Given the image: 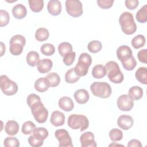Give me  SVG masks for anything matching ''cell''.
Listing matches in <instances>:
<instances>
[{
    "mask_svg": "<svg viewBox=\"0 0 147 147\" xmlns=\"http://www.w3.org/2000/svg\"><path fill=\"white\" fill-rule=\"evenodd\" d=\"M119 23L122 32L127 35L134 33L137 30V25L133 14L128 11L123 12L119 18Z\"/></svg>",
    "mask_w": 147,
    "mask_h": 147,
    "instance_id": "6da1fadb",
    "label": "cell"
},
{
    "mask_svg": "<svg viewBox=\"0 0 147 147\" xmlns=\"http://www.w3.org/2000/svg\"><path fill=\"white\" fill-rule=\"evenodd\" d=\"M105 67L108 78L110 82L115 84L122 83L123 80V75L117 63L114 61H110L106 64Z\"/></svg>",
    "mask_w": 147,
    "mask_h": 147,
    "instance_id": "7a4b0ae2",
    "label": "cell"
},
{
    "mask_svg": "<svg viewBox=\"0 0 147 147\" xmlns=\"http://www.w3.org/2000/svg\"><path fill=\"white\" fill-rule=\"evenodd\" d=\"M91 63L92 58L88 53H81L79 56L78 61L74 68L75 74L79 77L86 75Z\"/></svg>",
    "mask_w": 147,
    "mask_h": 147,
    "instance_id": "3957f363",
    "label": "cell"
},
{
    "mask_svg": "<svg viewBox=\"0 0 147 147\" xmlns=\"http://www.w3.org/2000/svg\"><path fill=\"white\" fill-rule=\"evenodd\" d=\"M67 123L70 128L74 130L80 129V131L86 130L89 126L88 118L85 115L81 114H72L69 115Z\"/></svg>",
    "mask_w": 147,
    "mask_h": 147,
    "instance_id": "277c9868",
    "label": "cell"
},
{
    "mask_svg": "<svg viewBox=\"0 0 147 147\" xmlns=\"http://www.w3.org/2000/svg\"><path fill=\"white\" fill-rule=\"evenodd\" d=\"M90 90L95 96L100 98H107L111 94V88L106 82H95L90 86Z\"/></svg>",
    "mask_w": 147,
    "mask_h": 147,
    "instance_id": "5b68a950",
    "label": "cell"
},
{
    "mask_svg": "<svg viewBox=\"0 0 147 147\" xmlns=\"http://www.w3.org/2000/svg\"><path fill=\"white\" fill-rule=\"evenodd\" d=\"M26 43L25 38L21 34L13 36L10 40L9 51L14 56L20 55L23 51L24 47Z\"/></svg>",
    "mask_w": 147,
    "mask_h": 147,
    "instance_id": "8992f818",
    "label": "cell"
},
{
    "mask_svg": "<svg viewBox=\"0 0 147 147\" xmlns=\"http://www.w3.org/2000/svg\"><path fill=\"white\" fill-rule=\"evenodd\" d=\"M0 87L2 92L8 96L14 95L18 90L17 83L5 75H1L0 77Z\"/></svg>",
    "mask_w": 147,
    "mask_h": 147,
    "instance_id": "52a82bcc",
    "label": "cell"
},
{
    "mask_svg": "<svg viewBox=\"0 0 147 147\" xmlns=\"http://www.w3.org/2000/svg\"><path fill=\"white\" fill-rule=\"evenodd\" d=\"M31 112L35 120L40 123H44L48 117V111L41 101L38 102L31 107Z\"/></svg>",
    "mask_w": 147,
    "mask_h": 147,
    "instance_id": "ba28073f",
    "label": "cell"
},
{
    "mask_svg": "<svg viewBox=\"0 0 147 147\" xmlns=\"http://www.w3.org/2000/svg\"><path fill=\"white\" fill-rule=\"evenodd\" d=\"M65 8L67 13L73 17H80L83 12L82 3L78 0H67Z\"/></svg>",
    "mask_w": 147,
    "mask_h": 147,
    "instance_id": "9c48e42d",
    "label": "cell"
},
{
    "mask_svg": "<svg viewBox=\"0 0 147 147\" xmlns=\"http://www.w3.org/2000/svg\"><path fill=\"white\" fill-rule=\"evenodd\" d=\"M55 137L59 142V146L60 147H72V139L67 130L65 129H58L55 131Z\"/></svg>",
    "mask_w": 147,
    "mask_h": 147,
    "instance_id": "30bf717a",
    "label": "cell"
},
{
    "mask_svg": "<svg viewBox=\"0 0 147 147\" xmlns=\"http://www.w3.org/2000/svg\"><path fill=\"white\" fill-rule=\"evenodd\" d=\"M117 104L120 110L127 111H130L133 107L134 102L128 95L123 94L118 97Z\"/></svg>",
    "mask_w": 147,
    "mask_h": 147,
    "instance_id": "8fae6325",
    "label": "cell"
},
{
    "mask_svg": "<svg viewBox=\"0 0 147 147\" xmlns=\"http://www.w3.org/2000/svg\"><path fill=\"white\" fill-rule=\"evenodd\" d=\"M82 147H96V143L94 140V135L91 131L83 133L80 137Z\"/></svg>",
    "mask_w": 147,
    "mask_h": 147,
    "instance_id": "7c38bea8",
    "label": "cell"
},
{
    "mask_svg": "<svg viewBox=\"0 0 147 147\" xmlns=\"http://www.w3.org/2000/svg\"><path fill=\"white\" fill-rule=\"evenodd\" d=\"M117 56L121 62L123 63L129 60L132 56V51L129 46L123 45L118 48Z\"/></svg>",
    "mask_w": 147,
    "mask_h": 147,
    "instance_id": "4fadbf2b",
    "label": "cell"
},
{
    "mask_svg": "<svg viewBox=\"0 0 147 147\" xmlns=\"http://www.w3.org/2000/svg\"><path fill=\"white\" fill-rule=\"evenodd\" d=\"M134 123L133 118L129 115H121L117 119L118 126L123 130H129Z\"/></svg>",
    "mask_w": 147,
    "mask_h": 147,
    "instance_id": "5bb4252c",
    "label": "cell"
},
{
    "mask_svg": "<svg viewBox=\"0 0 147 147\" xmlns=\"http://www.w3.org/2000/svg\"><path fill=\"white\" fill-rule=\"evenodd\" d=\"M48 12L52 16H58L61 11V4L58 0H50L47 5Z\"/></svg>",
    "mask_w": 147,
    "mask_h": 147,
    "instance_id": "9a60e30c",
    "label": "cell"
},
{
    "mask_svg": "<svg viewBox=\"0 0 147 147\" xmlns=\"http://www.w3.org/2000/svg\"><path fill=\"white\" fill-rule=\"evenodd\" d=\"M53 66V63L49 59L40 60L37 64V70L41 74H45L51 71Z\"/></svg>",
    "mask_w": 147,
    "mask_h": 147,
    "instance_id": "2e32d148",
    "label": "cell"
},
{
    "mask_svg": "<svg viewBox=\"0 0 147 147\" xmlns=\"http://www.w3.org/2000/svg\"><path fill=\"white\" fill-rule=\"evenodd\" d=\"M50 122L55 126H62L65 122V115L62 112L55 111L52 113Z\"/></svg>",
    "mask_w": 147,
    "mask_h": 147,
    "instance_id": "e0dca14e",
    "label": "cell"
},
{
    "mask_svg": "<svg viewBox=\"0 0 147 147\" xmlns=\"http://www.w3.org/2000/svg\"><path fill=\"white\" fill-rule=\"evenodd\" d=\"M74 96L76 102L79 104L86 103L90 98L89 93L85 89H79L76 90L74 93Z\"/></svg>",
    "mask_w": 147,
    "mask_h": 147,
    "instance_id": "ac0fdd59",
    "label": "cell"
},
{
    "mask_svg": "<svg viewBox=\"0 0 147 147\" xmlns=\"http://www.w3.org/2000/svg\"><path fill=\"white\" fill-rule=\"evenodd\" d=\"M59 107L65 111H70L74 107V103L72 99L68 96H63L59 100Z\"/></svg>",
    "mask_w": 147,
    "mask_h": 147,
    "instance_id": "d6986e66",
    "label": "cell"
},
{
    "mask_svg": "<svg viewBox=\"0 0 147 147\" xmlns=\"http://www.w3.org/2000/svg\"><path fill=\"white\" fill-rule=\"evenodd\" d=\"M12 14L14 18L21 20L24 18L26 16L27 10L24 5L18 3L13 7Z\"/></svg>",
    "mask_w": 147,
    "mask_h": 147,
    "instance_id": "ffe728a7",
    "label": "cell"
},
{
    "mask_svg": "<svg viewBox=\"0 0 147 147\" xmlns=\"http://www.w3.org/2000/svg\"><path fill=\"white\" fill-rule=\"evenodd\" d=\"M5 132L9 136H14L19 131V125L14 120L8 121L5 126Z\"/></svg>",
    "mask_w": 147,
    "mask_h": 147,
    "instance_id": "44dd1931",
    "label": "cell"
},
{
    "mask_svg": "<svg viewBox=\"0 0 147 147\" xmlns=\"http://www.w3.org/2000/svg\"><path fill=\"white\" fill-rule=\"evenodd\" d=\"M49 87L50 86L45 77L38 78L34 83L35 90L40 92H44L46 91Z\"/></svg>",
    "mask_w": 147,
    "mask_h": 147,
    "instance_id": "7402d4cb",
    "label": "cell"
},
{
    "mask_svg": "<svg viewBox=\"0 0 147 147\" xmlns=\"http://www.w3.org/2000/svg\"><path fill=\"white\" fill-rule=\"evenodd\" d=\"M107 74L106 68L102 64L95 65L92 70V75L95 79H100L103 78Z\"/></svg>",
    "mask_w": 147,
    "mask_h": 147,
    "instance_id": "603a6c76",
    "label": "cell"
},
{
    "mask_svg": "<svg viewBox=\"0 0 147 147\" xmlns=\"http://www.w3.org/2000/svg\"><path fill=\"white\" fill-rule=\"evenodd\" d=\"M129 96L131 98L132 100H139L143 95V90L141 87L139 86H133L130 87L128 91Z\"/></svg>",
    "mask_w": 147,
    "mask_h": 147,
    "instance_id": "cb8c5ba5",
    "label": "cell"
},
{
    "mask_svg": "<svg viewBox=\"0 0 147 147\" xmlns=\"http://www.w3.org/2000/svg\"><path fill=\"white\" fill-rule=\"evenodd\" d=\"M136 79L141 83L147 84V69L146 67H140L135 73Z\"/></svg>",
    "mask_w": 147,
    "mask_h": 147,
    "instance_id": "d4e9b609",
    "label": "cell"
},
{
    "mask_svg": "<svg viewBox=\"0 0 147 147\" xmlns=\"http://www.w3.org/2000/svg\"><path fill=\"white\" fill-rule=\"evenodd\" d=\"M26 62L30 66H36L40 60L39 54L36 51H30L26 55Z\"/></svg>",
    "mask_w": 147,
    "mask_h": 147,
    "instance_id": "484cf974",
    "label": "cell"
},
{
    "mask_svg": "<svg viewBox=\"0 0 147 147\" xmlns=\"http://www.w3.org/2000/svg\"><path fill=\"white\" fill-rule=\"evenodd\" d=\"M32 135L37 140L44 141L48 136V131L45 128L39 127L34 129Z\"/></svg>",
    "mask_w": 147,
    "mask_h": 147,
    "instance_id": "4316f807",
    "label": "cell"
},
{
    "mask_svg": "<svg viewBox=\"0 0 147 147\" xmlns=\"http://www.w3.org/2000/svg\"><path fill=\"white\" fill-rule=\"evenodd\" d=\"M46 79L50 87H54L57 86L60 82V78L56 72H51L46 76Z\"/></svg>",
    "mask_w": 147,
    "mask_h": 147,
    "instance_id": "83f0119b",
    "label": "cell"
},
{
    "mask_svg": "<svg viewBox=\"0 0 147 147\" xmlns=\"http://www.w3.org/2000/svg\"><path fill=\"white\" fill-rule=\"evenodd\" d=\"M49 36V31L44 28H40L36 31L35 38L40 42L47 40Z\"/></svg>",
    "mask_w": 147,
    "mask_h": 147,
    "instance_id": "f1b7e54d",
    "label": "cell"
},
{
    "mask_svg": "<svg viewBox=\"0 0 147 147\" xmlns=\"http://www.w3.org/2000/svg\"><path fill=\"white\" fill-rule=\"evenodd\" d=\"M131 44L134 48H140L144 47L145 44V37L142 34H138L132 38Z\"/></svg>",
    "mask_w": 147,
    "mask_h": 147,
    "instance_id": "f546056e",
    "label": "cell"
},
{
    "mask_svg": "<svg viewBox=\"0 0 147 147\" xmlns=\"http://www.w3.org/2000/svg\"><path fill=\"white\" fill-rule=\"evenodd\" d=\"M80 77L78 76L74 71V68H72L68 70L65 75V80L67 83L72 84L78 81Z\"/></svg>",
    "mask_w": 147,
    "mask_h": 147,
    "instance_id": "4dcf8cb0",
    "label": "cell"
},
{
    "mask_svg": "<svg viewBox=\"0 0 147 147\" xmlns=\"http://www.w3.org/2000/svg\"><path fill=\"white\" fill-rule=\"evenodd\" d=\"M30 9L35 13L41 11L44 7V1L42 0H29Z\"/></svg>",
    "mask_w": 147,
    "mask_h": 147,
    "instance_id": "1f68e13d",
    "label": "cell"
},
{
    "mask_svg": "<svg viewBox=\"0 0 147 147\" xmlns=\"http://www.w3.org/2000/svg\"><path fill=\"white\" fill-rule=\"evenodd\" d=\"M136 18L140 23H145L147 21V5H145L138 10L136 13Z\"/></svg>",
    "mask_w": 147,
    "mask_h": 147,
    "instance_id": "d6a6232c",
    "label": "cell"
},
{
    "mask_svg": "<svg viewBox=\"0 0 147 147\" xmlns=\"http://www.w3.org/2000/svg\"><path fill=\"white\" fill-rule=\"evenodd\" d=\"M58 51L61 56L64 57L67 53L72 52V46L68 42H61L58 46Z\"/></svg>",
    "mask_w": 147,
    "mask_h": 147,
    "instance_id": "836d02e7",
    "label": "cell"
},
{
    "mask_svg": "<svg viewBox=\"0 0 147 147\" xmlns=\"http://www.w3.org/2000/svg\"><path fill=\"white\" fill-rule=\"evenodd\" d=\"M36 128V125L33 122L30 121H28L24 122L22 125L21 131L23 134L26 135L30 134L33 133Z\"/></svg>",
    "mask_w": 147,
    "mask_h": 147,
    "instance_id": "e575fe53",
    "label": "cell"
},
{
    "mask_svg": "<svg viewBox=\"0 0 147 147\" xmlns=\"http://www.w3.org/2000/svg\"><path fill=\"white\" fill-rule=\"evenodd\" d=\"M87 48L91 53H97L102 49V44L98 40H93L88 44Z\"/></svg>",
    "mask_w": 147,
    "mask_h": 147,
    "instance_id": "d590c367",
    "label": "cell"
},
{
    "mask_svg": "<svg viewBox=\"0 0 147 147\" xmlns=\"http://www.w3.org/2000/svg\"><path fill=\"white\" fill-rule=\"evenodd\" d=\"M40 51L45 56H51L54 54L55 52V48L52 44L45 43L41 47Z\"/></svg>",
    "mask_w": 147,
    "mask_h": 147,
    "instance_id": "8d00e7d4",
    "label": "cell"
},
{
    "mask_svg": "<svg viewBox=\"0 0 147 147\" xmlns=\"http://www.w3.org/2000/svg\"><path fill=\"white\" fill-rule=\"evenodd\" d=\"M109 137L113 141H119L122 139L123 133L118 129H112L109 132Z\"/></svg>",
    "mask_w": 147,
    "mask_h": 147,
    "instance_id": "74e56055",
    "label": "cell"
},
{
    "mask_svg": "<svg viewBox=\"0 0 147 147\" xmlns=\"http://www.w3.org/2000/svg\"><path fill=\"white\" fill-rule=\"evenodd\" d=\"M3 145L6 147H18L20 146V141L16 137H7L5 139Z\"/></svg>",
    "mask_w": 147,
    "mask_h": 147,
    "instance_id": "f35d334b",
    "label": "cell"
},
{
    "mask_svg": "<svg viewBox=\"0 0 147 147\" xmlns=\"http://www.w3.org/2000/svg\"><path fill=\"white\" fill-rule=\"evenodd\" d=\"M122 66L127 71L133 70L137 65V62L135 58L132 56L129 60L122 63Z\"/></svg>",
    "mask_w": 147,
    "mask_h": 147,
    "instance_id": "ab89813d",
    "label": "cell"
},
{
    "mask_svg": "<svg viewBox=\"0 0 147 147\" xmlns=\"http://www.w3.org/2000/svg\"><path fill=\"white\" fill-rule=\"evenodd\" d=\"M10 20L9 13L3 10H0V26L3 27L7 25Z\"/></svg>",
    "mask_w": 147,
    "mask_h": 147,
    "instance_id": "60d3db41",
    "label": "cell"
},
{
    "mask_svg": "<svg viewBox=\"0 0 147 147\" xmlns=\"http://www.w3.org/2000/svg\"><path fill=\"white\" fill-rule=\"evenodd\" d=\"M76 57V53L75 52H71L65 55L63 57V63L67 66H69L73 64Z\"/></svg>",
    "mask_w": 147,
    "mask_h": 147,
    "instance_id": "b9f144b4",
    "label": "cell"
},
{
    "mask_svg": "<svg viewBox=\"0 0 147 147\" xmlns=\"http://www.w3.org/2000/svg\"><path fill=\"white\" fill-rule=\"evenodd\" d=\"M41 101L40 96L35 94H29L26 98V102L29 107L30 108L33 105L37 103L38 102Z\"/></svg>",
    "mask_w": 147,
    "mask_h": 147,
    "instance_id": "7bdbcfd3",
    "label": "cell"
},
{
    "mask_svg": "<svg viewBox=\"0 0 147 147\" xmlns=\"http://www.w3.org/2000/svg\"><path fill=\"white\" fill-rule=\"evenodd\" d=\"M114 2V0H98L97 4L100 8L107 9L113 6Z\"/></svg>",
    "mask_w": 147,
    "mask_h": 147,
    "instance_id": "ee69618b",
    "label": "cell"
},
{
    "mask_svg": "<svg viewBox=\"0 0 147 147\" xmlns=\"http://www.w3.org/2000/svg\"><path fill=\"white\" fill-rule=\"evenodd\" d=\"M28 142L29 145L32 146L33 147H39L43 145L44 141H40L36 138L33 135H31L29 138H28Z\"/></svg>",
    "mask_w": 147,
    "mask_h": 147,
    "instance_id": "f6af8a7d",
    "label": "cell"
},
{
    "mask_svg": "<svg viewBox=\"0 0 147 147\" xmlns=\"http://www.w3.org/2000/svg\"><path fill=\"white\" fill-rule=\"evenodd\" d=\"M137 57L140 61L143 63L147 62V49H143L140 50L137 53Z\"/></svg>",
    "mask_w": 147,
    "mask_h": 147,
    "instance_id": "bcb514c9",
    "label": "cell"
},
{
    "mask_svg": "<svg viewBox=\"0 0 147 147\" xmlns=\"http://www.w3.org/2000/svg\"><path fill=\"white\" fill-rule=\"evenodd\" d=\"M126 7L129 10L135 9L139 4V1L137 0H126L125 1Z\"/></svg>",
    "mask_w": 147,
    "mask_h": 147,
    "instance_id": "7dc6e473",
    "label": "cell"
},
{
    "mask_svg": "<svg viewBox=\"0 0 147 147\" xmlns=\"http://www.w3.org/2000/svg\"><path fill=\"white\" fill-rule=\"evenodd\" d=\"M128 147H141L142 144L141 142L136 139L131 140L127 144Z\"/></svg>",
    "mask_w": 147,
    "mask_h": 147,
    "instance_id": "c3c4849f",
    "label": "cell"
},
{
    "mask_svg": "<svg viewBox=\"0 0 147 147\" xmlns=\"http://www.w3.org/2000/svg\"><path fill=\"white\" fill-rule=\"evenodd\" d=\"M1 56H2L3 53L5 52V45L3 44L2 42H1Z\"/></svg>",
    "mask_w": 147,
    "mask_h": 147,
    "instance_id": "681fc988",
    "label": "cell"
}]
</instances>
